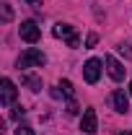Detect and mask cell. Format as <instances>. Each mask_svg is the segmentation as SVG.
<instances>
[{"mask_svg":"<svg viewBox=\"0 0 132 135\" xmlns=\"http://www.w3.org/2000/svg\"><path fill=\"white\" fill-rule=\"evenodd\" d=\"M60 88L65 91V96H73V83L70 81H60Z\"/></svg>","mask_w":132,"mask_h":135,"instance_id":"30bf717a","label":"cell"},{"mask_svg":"<svg viewBox=\"0 0 132 135\" xmlns=\"http://www.w3.org/2000/svg\"><path fill=\"white\" fill-rule=\"evenodd\" d=\"M109 101H111L114 112H119V114H127V112H130V99H127L124 91H114V94L109 96Z\"/></svg>","mask_w":132,"mask_h":135,"instance_id":"ba28073f","label":"cell"},{"mask_svg":"<svg viewBox=\"0 0 132 135\" xmlns=\"http://www.w3.org/2000/svg\"><path fill=\"white\" fill-rule=\"evenodd\" d=\"M83 78H85V83H99L101 78V60H96V57H91L85 65H83Z\"/></svg>","mask_w":132,"mask_h":135,"instance_id":"277c9868","label":"cell"},{"mask_svg":"<svg viewBox=\"0 0 132 135\" xmlns=\"http://www.w3.org/2000/svg\"><path fill=\"white\" fill-rule=\"evenodd\" d=\"M119 135H132V130H124V133H119Z\"/></svg>","mask_w":132,"mask_h":135,"instance_id":"e0dca14e","label":"cell"},{"mask_svg":"<svg viewBox=\"0 0 132 135\" xmlns=\"http://www.w3.org/2000/svg\"><path fill=\"white\" fill-rule=\"evenodd\" d=\"M29 5H42V0H26Z\"/></svg>","mask_w":132,"mask_h":135,"instance_id":"2e32d148","label":"cell"},{"mask_svg":"<svg viewBox=\"0 0 132 135\" xmlns=\"http://www.w3.org/2000/svg\"><path fill=\"white\" fill-rule=\"evenodd\" d=\"M18 34H21V39L29 42V44H36V42L42 39V29L36 26V21H23V23L18 26Z\"/></svg>","mask_w":132,"mask_h":135,"instance_id":"3957f363","label":"cell"},{"mask_svg":"<svg viewBox=\"0 0 132 135\" xmlns=\"http://www.w3.org/2000/svg\"><path fill=\"white\" fill-rule=\"evenodd\" d=\"M80 130L85 135H93L99 130V119H96V109H85L83 112V119H80Z\"/></svg>","mask_w":132,"mask_h":135,"instance_id":"52a82bcc","label":"cell"},{"mask_svg":"<svg viewBox=\"0 0 132 135\" xmlns=\"http://www.w3.org/2000/svg\"><path fill=\"white\" fill-rule=\"evenodd\" d=\"M16 135H34V130L29 127V125H18V127H16Z\"/></svg>","mask_w":132,"mask_h":135,"instance_id":"8fae6325","label":"cell"},{"mask_svg":"<svg viewBox=\"0 0 132 135\" xmlns=\"http://www.w3.org/2000/svg\"><path fill=\"white\" fill-rule=\"evenodd\" d=\"M11 117H13V119H18V117H23V107H16V109H13V114H11Z\"/></svg>","mask_w":132,"mask_h":135,"instance_id":"9a60e30c","label":"cell"},{"mask_svg":"<svg viewBox=\"0 0 132 135\" xmlns=\"http://www.w3.org/2000/svg\"><path fill=\"white\" fill-rule=\"evenodd\" d=\"M3 88H0V104L3 107H11L13 101H16V86H13V81L11 78H3Z\"/></svg>","mask_w":132,"mask_h":135,"instance_id":"8992f818","label":"cell"},{"mask_svg":"<svg viewBox=\"0 0 132 135\" xmlns=\"http://www.w3.org/2000/svg\"><path fill=\"white\" fill-rule=\"evenodd\" d=\"M130 94H132V83H130Z\"/></svg>","mask_w":132,"mask_h":135,"instance_id":"ac0fdd59","label":"cell"},{"mask_svg":"<svg viewBox=\"0 0 132 135\" xmlns=\"http://www.w3.org/2000/svg\"><path fill=\"white\" fill-rule=\"evenodd\" d=\"M104 65H106L109 75H111L114 81H124V73H127V68L122 65V62L116 60L114 55H106V57H104Z\"/></svg>","mask_w":132,"mask_h":135,"instance_id":"5b68a950","label":"cell"},{"mask_svg":"<svg viewBox=\"0 0 132 135\" xmlns=\"http://www.w3.org/2000/svg\"><path fill=\"white\" fill-rule=\"evenodd\" d=\"M96 42H99V36H96V34H88V39H85V47H93Z\"/></svg>","mask_w":132,"mask_h":135,"instance_id":"5bb4252c","label":"cell"},{"mask_svg":"<svg viewBox=\"0 0 132 135\" xmlns=\"http://www.w3.org/2000/svg\"><path fill=\"white\" fill-rule=\"evenodd\" d=\"M13 18V11H11V5L8 3H3V21H11Z\"/></svg>","mask_w":132,"mask_h":135,"instance_id":"7c38bea8","label":"cell"},{"mask_svg":"<svg viewBox=\"0 0 132 135\" xmlns=\"http://www.w3.org/2000/svg\"><path fill=\"white\" fill-rule=\"evenodd\" d=\"M52 34H54L57 39H65L67 47H78V44H80V36L75 34V29H73L70 23H54V26H52Z\"/></svg>","mask_w":132,"mask_h":135,"instance_id":"7a4b0ae2","label":"cell"},{"mask_svg":"<svg viewBox=\"0 0 132 135\" xmlns=\"http://www.w3.org/2000/svg\"><path fill=\"white\" fill-rule=\"evenodd\" d=\"M21 81H23V86H29L31 91H42V78H39V75H34V73H23V75H21Z\"/></svg>","mask_w":132,"mask_h":135,"instance_id":"9c48e42d","label":"cell"},{"mask_svg":"<svg viewBox=\"0 0 132 135\" xmlns=\"http://www.w3.org/2000/svg\"><path fill=\"white\" fill-rule=\"evenodd\" d=\"M78 112H80V107H78L75 101L70 99V101H67V114H78Z\"/></svg>","mask_w":132,"mask_h":135,"instance_id":"4fadbf2b","label":"cell"},{"mask_svg":"<svg viewBox=\"0 0 132 135\" xmlns=\"http://www.w3.org/2000/svg\"><path fill=\"white\" fill-rule=\"evenodd\" d=\"M44 62H47L44 52H42V50H34V47H29L26 52H21V57L16 60V68H18V70H21V68H23V70H26V68H42Z\"/></svg>","mask_w":132,"mask_h":135,"instance_id":"6da1fadb","label":"cell"}]
</instances>
